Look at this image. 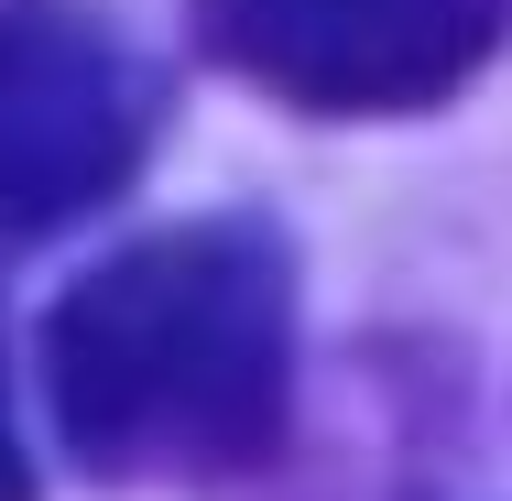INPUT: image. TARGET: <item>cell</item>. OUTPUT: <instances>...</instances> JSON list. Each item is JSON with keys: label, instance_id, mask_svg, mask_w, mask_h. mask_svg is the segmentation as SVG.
<instances>
[{"label": "cell", "instance_id": "6da1fadb", "mask_svg": "<svg viewBox=\"0 0 512 501\" xmlns=\"http://www.w3.org/2000/svg\"><path fill=\"white\" fill-rule=\"evenodd\" d=\"M295 393V262L262 218H186L44 316V403L109 491H207L273 458Z\"/></svg>", "mask_w": 512, "mask_h": 501}, {"label": "cell", "instance_id": "7a4b0ae2", "mask_svg": "<svg viewBox=\"0 0 512 501\" xmlns=\"http://www.w3.org/2000/svg\"><path fill=\"white\" fill-rule=\"evenodd\" d=\"M164 142L153 55L88 0L0 11V240H44L109 207Z\"/></svg>", "mask_w": 512, "mask_h": 501}, {"label": "cell", "instance_id": "3957f363", "mask_svg": "<svg viewBox=\"0 0 512 501\" xmlns=\"http://www.w3.org/2000/svg\"><path fill=\"white\" fill-rule=\"evenodd\" d=\"M197 44L306 120H404L458 99L502 22L491 0H186Z\"/></svg>", "mask_w": 512, "mask_h": 501}, {"label": "cell", "instance_id": "277c9868", "mask_svg": "<svg viewBox=\"0 0 512 501\" xmlns=\"http://www.w3.org/2000/svg\"><path fill=\"white\" fill-rule=\"evenodd\" d=\"M0 501H33V458L11 436V393H0Z\"/></svg>", "mask_w": 512, "mask_h": 501}]
</instances>
